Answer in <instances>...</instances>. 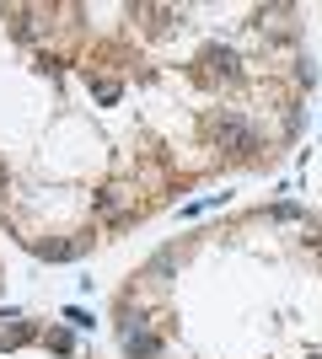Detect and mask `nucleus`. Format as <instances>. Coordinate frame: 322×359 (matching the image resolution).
I'll list each match as a JSON object with an SVG mask.
<instances>
[{"label":"nucleus","mask_w":322,"mask_h":359,"mask_svg":"<svg viewBox=\"0 0 322 359\" xmlns=\"http://www.w3.org/2000/svg\"><path fill=\"white\" fill-rule=\"evenodd\" d=\"M81 247L86 241H32V252L48 257V263H65V257H81Z\"/></svg>","instance_id":"7ed1b4c3"},{"label":"nucleus","mask_w":322,"mask_h":359,"mask_svg":"<svg viewBox=\"0 0 322 359\" xmlns=\"http://www.w3.org/2000/svg\"><path fill=\"white\" fill-rule=\"evenodd\" d=\"M215 140H220L226 150H236V156H253V150H258V129H253L247 118H236V113L215 123Z\"/></svg>","instance_id":"f257e3e1"},{"label":"nucleus","mask_w":322,"mask_h":359,"mask_svg":"<svg viewBox=\"0 0 322 359\" xmlns=\"http://www.w3.org/2000/svg\"><path fill=\"white\" fill-rule=\"evenodd\" d=\"M119 97V81H97V102H113Z\"/></svg>","instance_id":"20e7f679"},{"label":"nucleus","mask_w":322,"mask_h":359,"mask_svg":"<svg viewBox=\"0 0 322 359\" xmlns=\"http://www.w3.org/2000/svg\"><path fill=\"white\" fill-rule=\"evenodd\" d=\"M123 348H129V359H156L161 354V338H156V332H123Z\"/></svg>","instance_id":"f03ea898"},{"label":"nucleus","mask_w":322,"mask_h":359,"mask_svg":"<svg viewBox=\"0 0 322 359\" xmlns=\"http://www.w3.org/2000/svg\"><path fill=\"white\" fill-rule=\"evenodd\" d=\"M6 177H11V172H6V161H0V194H6Z\"/></svg>","instance_id":"39448f33"}]
</instances>
